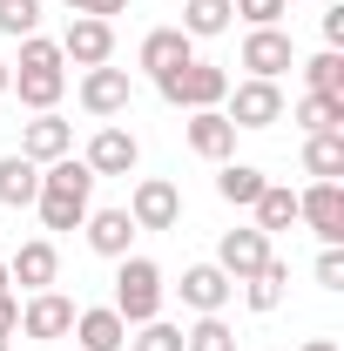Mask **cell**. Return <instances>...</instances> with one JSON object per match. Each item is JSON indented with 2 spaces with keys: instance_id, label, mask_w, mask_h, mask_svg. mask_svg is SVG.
Wrapping results in <instances>:
<instances>
[{
  "instance_id": "obj_5",
  "label": "cell",
  "mask_w": 344,
  "mask_h": 351,
  "mask_svg": "<svg viewBox=\"0 0 344 351\" xmlns=\"http://www.w3.org/2000/svg\"><path fill=\"white\" fill-rule=\"evenodd\" d=\"M223 115L236 122V135L277 129V122H284V88H277V82H257V75H243V82H230V95H223Z\"/></svg>"
},
{
  "instance_id": "obj_1",
  "label": "cell",
  "mask_w": 344,
  "mask_h": 351,
  "mask_svg": "<svg viewBox=\"0 0 344 351\" xmlns=\"http://www.w3.org/2000/svg\"><path fill=\"white\" fill-rule=\"evenodd\" d=\"M95 182H101V176L88 169L82 156L41 162V196H34V210H41V230H82V217L95 210Z\"/></svg>"
},
{
  "instance_id": "obj_40",
  "label": "cell",
  "mask_w": 344,
  "mask_h": 351,
  "mask_svg": "<svg viewBox=\"0 0 344 351\" xmlns=\"http://www.w3.org/2000/svg\"><path fill=\"white\" fill-rule=\"evenodd\" d=\"M61 7H68V14H75V7H82V0H61Z\"/></svg>"
},
{
  "instance_id": "obj_19",
  "label": "cell",
  "mask_w": 344,
  "mask_h": 351,
  "mask_svg": "<svg viewBox=\"0 0 344 351\" xmlns=\"http://www.w3.org/2000/svg\"><path fill=\"white\" fill-rule=\"evenodd\" d=\"M68 338L82 351H129V324H122L115 304H88V311H75V331Z\"/></svg>"
},
{
  "instance_id": "obj_7",
  "label": "cell",
  "mask_w": 344,
  "mask_h": 351,
  "mask_svg": "<svg viewBox=\"0 0 344 351\" xmlns=\"http://www.w3.org/2000/svg\"><path fill=\"white\" fill-rule=\"evenodd\" d=\"M122 210H129L135 230H175V223H182V189H175L169 176H142Z\"/></svg>"
},
{
  "instance_id": "obj_2",
  "label": "cell",
  "mask_w": 344,
  "mask_h": 351,
  "mask_svg": "<svg viewBox=\"0 0 344 351\" xmlns=\"http://www.w3.org/2000/svg\"><path fill=\"white\" fill-rule=\"evenodd\" d=\"M7 68H14L7 95H21V108H34V115H47L68 95V61H61V41H47V34H27L21 61H7Z\"/></svg>"
},
{
  "instance_id": "obj_14",
  "label": "cell",
  "mask_w": 344,
  "mask_h": 351,
  "mask_svg": "<svg viewBox=\"0 0 344 351\" xmlns=\"http://www.w3.org/2000/svg\"><path fill=\"white\" fill-rule=\"evenodd\" d=\"M7 284H21V291H54V284H61V250H54V237H27V243L7 257Z\"/></svg>"
},
{
  "instance_id": "obj_32",
  "label": "cell",
  "mask_w": 344,
  "mask_h": 351,
  "mask_svg": "<svg viewBox=\"0 0 344 351\" xmlns=\"http://www.w3.org/2000/svg\"><path fill=\"white\" fill-rule=\"evenodd\" d=\"M230 14H236L243 27H284L291 0H230Z\"/></svg>"
},
{
  "instance_id": "obj_22",
  "label": "cell",
  "mask_w": 344,
  "mask_h": 351,
  "mask_svg": "<svg viewBox=\"0 0 344 351\" xmlns=\"http://www.w3.org/2000/svg\"><path fill=\"white\" fill-rule=\"evenodd\" d=\"M263 182H270V176H263L257 162H216V196H223L230 210H250L263 196Z\"/></svg>"
},
{
  "instance_id": "obj_28",
  "label": "cell",
  "mask_w": 344,
  "mask_h": 351,
  "mask_svg": "<svg viewBox=\"0 0 344 351\" xmlns=\"http://www.w3.org/2000/svg\"><path fill=\"white\" fill-rule=\"evenodd\" d=\"M297 129L304 135H324V129H344V95H297Z\"/></svg>"
},
{
  "instance_id": "obj_8",
  "label": "cell",
  "mask_w": 344,
  "mask_h": 351,
  "mask_svg": "<svg viewBox=\"0 0 344 351\" xmlns=\"http://www.w3.org/2000/svg\"><path fill=\"white\" fill-rule=\"evenodd\" d=\"M270 257H277V250H270V237L250 223V230H223V243H216V257H210V263L230 277V284H250V277H257Z\"/></svg>"
},
{
  "instance_id": "obj_26",
  "label": "cell",
  "mask_w": 344,
  "mask_h": 351,
  "mask_svg": "<svg viewBox=\"0 0 344 351\" xmlns=\"http://www.w3.org/2000/svg\"><path fill=\"white\" fill-rule=\"evenodd\" d=\"M250 210H257V230H263V237H277V230H291V223H297V189L263 182V196L250 203Z\"/></svg>"
},
{
  "instance_id": "obj_18",
  "label": "cell",
  "mask_w": 344,
  "mask_h": 351,
  "mask_svg": "<svg viewBox=\"0 0 344 351\" xmlns=\"http://www.w3.org/2000/svg\"><path fill=\"white\" fill-rule=\"evenodd\" d=\"M175 291H182V304L196 311V317H216V311H230V298H236V284H230L216 263H189Z\"/></svg>"
},
{
  "instance_id": "obj_9",
  "label": "cell",
  "mask_w": 344,
  "mask_h": 351,
  "mask_svg": "<svg viewBox=\"0 0 344 351\" xmlns=\"http://www.w3.org/2000/svg\"><path fill=\"white\" fill-rule=\"evenodd\" d=\"M75 298H61V291H27V304H21V338H34V345H54V338H68L75 331Z\"/></svg>"
},
{
  "instance_id": "obj_36",
  "label": "cell",
  "mask_w": 344,
  "mask_h": 351,
  "mask_svg": "<svg viewBox=\"0 0 344 351\" xmlns=\"http://www.w3.org/2000/svg\"><path fill=\"white\" fill-rule=\"evenodd\" d=\"M75 14H95V21H115V14H129V0H82Z\"/></svg>"
},
{
  "instance_id": "obj_23",
  "label": "cell",
  "mask_w": 344,
  "mask_h": 351,
  "mask_svg": "<svg viewBox=\"0 0 344 351\" xmlns=\"http://www.w3.org/2000/svg\"><path fill=\"white\" fill-rule=\"evenodd\" d=\"M304 176H310V182H338L344 176V129L304 135Z\"/></svg>"
},
{
  "instance_id": "obj_6",
  "label": "cell",
  "mask_w": 344,
  "mask_h": 351,
  "mask_svg": "<svg viewBox=\"0 0 344 351\" xmlns=\"http://www.w3.org/2000/svg\"><path fill=\"white\" fill-rule=\"evenodd\" d=\"M82 108L95 122H115V115H129L135 108V75L129 68H115V61H101V68H82Z\"/></svg>"
},
{
  "instance_id": "obj_37",
  "label": "cell",
  "mask_w": 344,
  "mask_h": 351,
  "mask_svg": "<svg viewBox=\"0 0 344 351\" xmlns=\"http://www.w3.org/2000/svg\"><path fill=\"white\" fill-rule=\"evenodd\" d=\"M297 351H338V338H304Z\"/></svg>"
},
{
  "instance_id": "obj_38",
  "label": "cell",
  "mask_w": 344,
  "mask_h": 351,
  "mask_svg": "<svg viewBox=\"0 0 344 351\" xmlns=\"http://www.w3.org/2000/svg\"><path fill=\"white\" fill-rule=\"evenodd\" d=\"M7 88H14V68H7V61H0V95H7Z\"/></svg>"
},
{
  "instance_id": "obj_29",
  "label": "cell",
  "mask_w": 344,
  "mask_h": 351,
  "mask_svg": "<svg viewBox=\"0 0 344 351\" xmlns=\"http://www.w3.org/2000/svg\"><path fill=\"white\" fill-rule=\"evenodd\" d=\"M182 351H236V331L223 324V311H216V317H196V324L182 331Z\"/></svg>"
},
{
  "instance_id": "obj_12",
  "label": "cell",
  "mask_w": 344,
  "mask_h": 351,
  "mask_svg": "<svg viewBox=\"0 0 344 351\" xmlns=\"http://www.w3.org/2000/svg\"><path fill=\"white\" fill-rule=\"evenodd\" d=\"M236 68H250L257 82H277L284 68H297V41H291L284 27H250V34H243V54H236Z\"/></svg>"
},
{
  "instance_id": "obj_39",
  "label": "cell",
  "mask_w": 344,
  "mask_h": 351,
  "mask_svg": "<svg viewBox=\"0 0 344 351\" xmlns=\"http://www.w3.org/2000/svg\"><path fill=\"white\" fill-rule=\"evenodd\" d=\"M0 291H14V284H7V257H0Z\"/></svg>"
},
{
  "instance_id": "obj_25",
  "label": "cell",
  "mask_w": 344,
  "mask_h": 351,
  "mask_svg": "<svg viewBox=\"0 0 344 351\" xmlns=\"http://www.w3.org/2000/svg\"><path fill=\"white\" fill-rule=\"evenodd\" d=\"M230 0H182V34L189 41H216V34H230Z\"/></svg>"
},
{
  "instance_id": "obj_15",
  "label": "cell",
  "mask_w": 344,
  "mask_h": 351,
  "mask_svg": "<svg viewBox=\"0 0 344 351\" xmlns=\"http://www.w3.org/2000/svg\"><path fill=\"white\" fill-rule=\"evenodd\" d=\"M182 142H189L203 162H236V122H230L223 108H196V115L182 122Z\"/></svg>"
},
{
  "instance_id": "obj_30",
  "label": "cell",
  "mask_w": 344,
  "mask_h": 351,
  "mask_svg": "<svg viewBox=\"0 0 344 351\" xmlns=\"http://www.w3.org/2000/svg\"><path fill=\"white\" fill-rule=\"evenodd\" d=\"M0 34H7V41L41 34V0H0Z\"/></svg>"
},
{
  "instance_id": "obj_41",
  "label": "cell",
  "mask_w": 344,
  "mask_h": 351,
  "mask_svg": "<svg viewBox=\"0 0 344 351\" xmlns=\"http://www.w3.org/2000/svg\"><path fill=\"white\" fill-rule=\"evenodd\" d=\"M0 351H7V338H0Z\"/></svg>"
},
{
  "instance_id": "obj_4",
  "label": "cell",
  "mask_w": 344,
  "mask_h": 351,
  "mask_svg": "<svg viewBox=\"0 0 344 351\" xmlns=\"http://www.w3.org/2000/svg\"><path fill=\"white\" fill-rule=\"evenodd\" d=\"M156 95L169 101V108H223V95H230V68H216V61H182V68H169L162 82H156Z\"/></svg>"
},
{
  "instance_id": "obj_11",
  "label": "cell",
  "mask_w": 344,
  "mask_h": 351,
  "mask_svg": "<svg viewBox=\"0 0 344 351\" xmlns=\"http://www.w3.org/2000/svg\"><path fill=\"white\" fill-rule=\"evenodd\" d=\"M297 223L317 243H344V182H310V189H297Z\"/></svg>"
},
{
  "instance_id": "obj_10",
  "label": "cell",
  "mask_w": 344,
  "mask_h": 351,
  "mask_svg": "<svg viewBox=\"0 0 344 351\" xmlns=\"http://www.w3.org/2000/svg\"><path fill=\"white\" fill-rule=\"evenodd\" d=\"M82 162L95 176H135V162H142V142H135V129H122V122H101V129L88 135Z\"/></svg>"
},
{
  "instance_id": "obj_20",
  "label": "cell",
  "mask_w": 344,
  "mask_h": 351,
  "mask_svg": "<svg viewBox=\"0 0 344 351\" xmlns=\"http://www.w3.org/2000/svg\"><path fill=\"white\" fill-rule=\"evenodd\" d=\"M21 156H27V162H61V156H75V122H61L54 108L34 115V122L21 129Z\"/></svg>"
},
{
  "instance_id": "obj_3",
  "label": "cell",
  "mask_w": 344,
  "mask_h": 351,
  "mask_svg": "<svg viewBox=\"0 0 344 351\" xmlns=\"http://www.w3.org/2000/svg\"><path fill=\"white\" fill-rule=\"evenodd\" d=\"M162 298H169V284H162V263L156 257H115V311H122V324H149V317H162Z\"/></svg>"
},
{
  "instance_id": "obj_17",
  "label": "cell",
  "mask_w": 344,
  "mask_h": 351,
  "mask_svg": "<svg viewBox=\"0 0 344 351\" xmlns=\"http://www.w3.org/2000/svg\"><path fill=\"white\" fill-rule=\"evenodd\" d=\"M82 237H88V250H95V257H129L135 250V237H142V230H135L129 223V210H115V203H108V210H88L82 217Z\"/></svg>"
},
{
  "instance_id": "obj_34",
  "label": "cell",
  "mask_w": 344,
  "mask_h": 351,
  "mask_svg": "<svg viewBox=\"0 0 344 351\" xmlns=\"http://www.w3.org/2000/svg\"><path fill=\"white\" fill-rule=\"evenodd\" d=\"M21 331V291H0V338Z\"/></svg>"
},
{
  "instance_id": "obj_16",
  "label": "cell",
  "mask_w": 344,
  "mask_h": 351,
  "mask_svg": "<svg viewBox=\"0 0 344 351\" xmlns=\"http://www.w3.org/2000/svg\"><path fill=\"white\" fill-rule=\"evenodd\" d=\"M182 61H196V41L182 34V27H149L142 34V47H135V68L149 75V82H162L169 68H182Z\"/></svg>"
},
{
  "instance_id": "obj_33",
  "label": "cell",
  "mask_w": 344,
  "mask_h": 351,
  "mask_svg": "<svg viewBox=\"0 0 344 351\" xmlns=\"http://www.w3.org/2000/svg\"><path fill=\"white\" fill-rule=\"evenodd\" d=\"M317 291H344V250L338 243L317 250Z\"/></svg>"
},
{
  "instance_id": "obj_24",
  "label": "cell",
  "mask_w": 344,
  "mask_h": 351,
  "mask_svg": "<svg viewBox=\"0 0 344 351\" xmlns=\"http://www.w3.org/2000/svg\"><path fill=\"white\" fill-rule=\"evenodd\" d=\"M284 291H291V263H284V257H270V263L257 270V277L243 284V304L257 311V317H270V311L284 304Z\"/></svg>"
},
{
  "instance_id": "obj_21",
  "label": "cell",
  "mask_w": 344,
  "mask_h": 351,
  "mask_svg": "<svg viewBox=\"0 0 344 351\" xmlns=\"http://www.w3.org/2000/svg\"><path fill=\"white\" fill-rule=\"evenodd\" d=\"M34 196H41V162H27L21 149L0 156V210H34Z\"/></svg>"
},
{
  "instance_id": "obj_13",
  "label": "cell",
  "mask_w": 344,
  "mask_h": 351,
  "mask_svg": "<svg viewBox=\"0 0 344 351\" xmlns=\"http://www.w3.org/2000/svg\"><path fill=\"white\" fill-rule=\"evenodd\" d=\"M61 61H75V68H101V61H115V21L75 14L68 34H61Z\"/></svg>"
},
{
  "instance_id": "obj_31",
  "label": "cell",
  "mask_w": 344,
  "mask_h": 351,
  "mask_svg": "<svg viewBox=\"0 0 344 351\" xmlns=\"http://www.w3.org/2000/svg\"><path fill=\"white\" fill-rule=\"evenodd\" d=\"M129 351H182V324L149 317V324H135V331H129Z\"/></svg>"
},
{
  "instance_id": "obj_27",
  "label": "cell",
  "mask_w": 344,
  "mask_h": 351,
  "mask_svg": "<svg viewBox=\"0 0 344 351\" xmlns=\"http://www.w3.org/2000/svg\"><path fill=\"white\" fill-rule=\"evenodd\" d=\"M297 68H304V95H344V54L338 47H317Z\"/></svg>"
},
{
  "instance_id": "obj_35",
  "label": "cell",
  "mask_w": 344,
  "mask_h": 351,
  "mask_svg": "<svg viewBox=\"0 0 344 351\" xmlns=\"http://www.w3.org/2000/svg\"><path fill=\"white\" fill-rule=\"evenodd\" d=\"M317 27H324V47H344V7H324Z\"/></svg>"
}]
</instances>
